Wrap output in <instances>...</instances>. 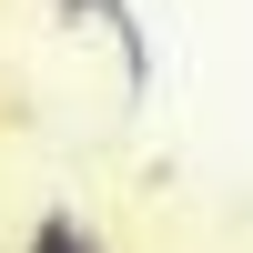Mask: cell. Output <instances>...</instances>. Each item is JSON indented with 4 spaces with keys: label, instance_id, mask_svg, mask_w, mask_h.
<instances>
[{
    "label": "cell",
    "instance_id": "obj_1",
    "mask_svg": "<svg viewBox=\"0 0 253 253\" xmlns=\"http://www.w3.org/2000/svg\"><path fill=\"white\" fill-rule=\"evenodd\" d=\"M20 253H112V243H101V233H91L81 213H41V223H31V243H20Z\"/></svg>",
    "mask_w": 253,
    "mask_h": 253
}]
</instances>
